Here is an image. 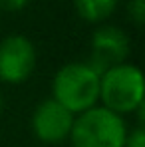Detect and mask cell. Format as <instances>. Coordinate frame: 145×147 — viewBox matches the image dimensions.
Segmentation results:
<instances>
[{
  "instance_id": "cell-1",
  "label": "cell",
  "mask_w": 145,
  "mask_h": 147,
  "mask_svg": "<svg viewBox=\"0 0 145 147\" xmlns=\"http://www.w3.org/2000/svg\"><path fill=\"white\" fill-rule=\"evenodd\" d=\"M52 99L64 105L70 113H84L97 105L99 76L88 64L72 62L62 66L52 82Z\"/></svg>"
},
{
  "instance_id": "cell-2",
  "label": "cell",
  "mask_w": 145,
  "mask_h": 147,
  "mask_svg": "<svg viewBox=\"0 0 145 147\" xmlns=\"http://www.w3.org/2000/svg\"><path fill=\"white\" fill-rule=\"evenodd\" d=\"M127 125L123 117L96 105L74 117L70 141L74 147H123Z\"/></svg>"
},
{
  "instance_id": "cell-3",
  "label": "cell",
  "mask_w": 145,
  "mask_h": 147,
  "mask_svg": "<svg viewBox=\"0 0 145 147\" xmlns=\"http://www.w3.org/2000/svg\"><path fill=\"white\" fill-rule=\"evenodd\" d=\"M99 99L103 107L117 113H133L143 105V76L131 64H119L99 76Z\"/></svg>"
},
{
  "instance_id": "cell-4",
  "label": "cell",
  "mask_w": 145,
  "mask_h": 147,
  "mask_svg": "<svg viewBox=\"0 0 145 147\" xmlns=\"http://www.w3.org/2000/svg\"><path fill=\"white\" fill-rule=\"evenodd\" d=\"M36 70V48L22 34L6 36L0 42V80L4 84H24Z\"/></svg>"
},
{
  "instance_id": "cell-5",
  "label": "cell",
  "mask_w": 145,
  "mask_h": 147,
  "mask_svg": "<svg viewBox=\"0 0 145 147\" xmlns=\"http://www.w3.org/2000/svg\"><path fill=\"white\" fill-rule=\"evenodd\" d=\"M129 38L117 26H101L92 36V56L86 62L97 76L107 72L113 66L125 64L129 56Z\"/></svg>"
},
{
  "instance_id": "cell-6",
  "label": "cell",
  "mask_w": 145,
  "mask_h": 147,
  "mask_svg": "<svg viewBox=\"0 0 145 147\" xmlns=\"http://www.w3.org/2000/svg\"><path fill=\"white\" fill-rule=\"evenodd\" d=\"M74 113H70L56 99H44L32 113V131L42 143H62L70 139V131L74 125Z\"/></svg>"
},
{
  "instance_id": "cell-7",
  "label": "cell",
  "mask_w": 145,
  "mask_h": 147,
  "mask_svg": "<svg viewBox=\"0 0 145 147\" xmlns=\"http://www.w3.org/2000/svg\"><path fill=\"white\" fill-rule=\"evenodd\" d=\"M78 14L86 22H101L109 18L117 6V0H74Z\"/></svg>"
},
{
  "instance_id": "cell-8",
  "label": "cell",
  "mask_w": 145,
  "mask_h": 147,
  "mask_svg": "<svg viewBox=\"0 0 145 147\" xmlns=\"http://www.w3.org/2000/svg\"><path fill=\"white\" fill-rule=\"evenodd\" d=\"M127 10H129V16H131V20L135 24L143 26V22H145V0H131L129 6H127Z\"/></svg>"
},
{
  "instance_id": "cell-9",
  "label": "cell",
  "mask_w": 145,
  "mask_h": 147,
  "mask_svg": "<svg viewBox=\"0 0 145 147\" xmlns=\"http://www.w3.org/2000/svg\"><path fill=\"white\" fill-rule=\"evenodd\" d=\"M123 147H145V131L143 125L127 131V137H125V145Z\"/></svg>"
},
{
  "instance_id": "cell-10",
  "label": "cell",
  "mask_w": 145,
  "mask_h": 147,
  "mask_svg": "<svg viewBox=\"0 0 145 147\" xmlns=\"http://www.w3.org/2000/svg\"><path fill=\"white\" fill-rule=\"evenodd\" d=\"M30 0H0V8L6 12H18L22 10Z\"/></svg>"
},
{
  "instance_id": "cell-11",
  "label": "cell",
  "mask_w": 145,
  "mask_h": 147,
  "mask_svg": "<svg viewBox=\"0 0 145 147\" xmlns=\"http://www.w3.org/2000/svg\"><path fill=\"white\" fill-rule=\"evenodd\" d=\"M4 105H6V103H4V96H2V92H0V113H2V109H4Z\"/></svg>"
}]
</instances>
